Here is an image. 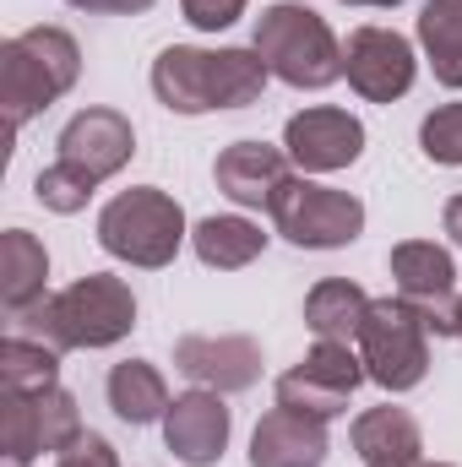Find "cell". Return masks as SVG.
<instances>
[{
    "instance_id": "obj_1",
    "label": "cell",
    "mask_w": 462,
    "mask_h": 467,
    "mask_svg": "<svg viewBox=\"0 0 462 467\" xmlns=\"http://www.w3.org/2000/svg\"><path fill=\"white\" fill-rule=\"evenodd\" d=\"M22 337H38L49 348H110L136 327V294L125 277L88 272L60 294H44L22 316H11Z\"/></svg>"
},
{
    "instance_id": "obj_2",
    "label": "cell",
    "mask_w": 462,
    "mask_h": 467,
    "mask_svg": "<svg viewBox=\"0 0 462 467\" xmlns=\"http://www.w3.org/2000/svg\"><path fill=\"white\" fill-rule=\"evenodd\" d=\"M267 60L256 49H191L174 44L152 60V93L174 115H207V109H245L267 88Z\"/></svg>"
},
{
    "instance_id": "obj_3",
    "label": "cell",
    "mask_w": 462,
    "mask_h": 467,
    "mask_svg": "<svg viewBox=\"0 0 462 467\" xmlns=\"http://www.w3.org/2000/svg\"><path fill=\"white\" fill-rule=\"evenodd\" d=\"M82 77V49L66 27H27L0 44V104L5 125L22 130L38 109H49L60 93H71Z\"/></svg>"
},
{
    "instance_id": "obj_4",
    "label": "cell",
    "mask_w": 462,
    "mask_h": 467,
    "mask_svg": "<svg viewBox=\"0 0 462 467\" xmlns=\"http://www.w3.org/2000/svg\"><path fill=\"white\" fill-rule=\"evenodd\" d=\"M267 71L289 88H332L343 77V44L332 38V27L310 11V5H267L256 22V44H250Z\"/></svg>"
},
{
    "instance_id": "obj_5",
    "label": "cell",
    "mask_w": 462,
    "mask_h": 467,
    "mask_svg": "<svg viewBox=\"0 0 462 467\" xmlns=\"http://www.w3.org/2000/svg\"><path fill=\"white\" fill-rule=\"evenodd\" d=\"M99 244L115 255V261H131V266H169L185 244V213L169 191L158 185H136V191H120L115 202L99 213Z\"/></svg>"
},
{
    "instance_id": "obj_6",
    "label": "cell",
    "mask_w": 462,
    "mask_h": 467,
    "mask_svg": "<svg viewBox=\"0 0 462 467\" xmlns=\"http://www.w3.org/2000/svg\"><path fill=\"white\" fill-rule=\"evenodd\" d=\"M364 375L386 391H414L430 369V327L408 299H370V316L359 327Z\"/></svg>"
},
{
    "instance_id": "obj_7",
    "label": "cell",
    "mask_w": 462,
    "mask_h": 467,
    "mask_svg": "<svg viewBox=\"0 0 462 467\" xmlns=\"http://www.w3.org/2000/svg\"><path fill=\"white\" fill-rule=\"evenodd\" d=\"M267 213H272L278 234L299 250H338V244H353L359 229H364V202L359 196L316 185L305 174H289V185L272 196Z\"/></svg>"
},
{
    "instance_id": "obj_8",
    "label": "cell",
    "mask_w": 462,
    "mask_h": 467,
    "mask_svg": "<svg viewBox=\"0 0 462 467\" xmlns=\"http://www.w3.org/2000/svg\"><path fill=\"white\" fill-rule=\"evenodd\" d=\"M359 380H364V358L348 343H321L316 337V348L305 353V364H294L278 380V408H294L305 419L332 424L338 413H348V397H353Z\"/></svg>"
},
{
    "instance_id": "obj_9",
    "label": "cell",
    "mask_w": 462,
    "mask_h": 467,
    "mask_svg": "<svg viewBox=\"0 0 462 467\" xmlns=\"http://www.w3.org/2000/svg\"><path fill=\"white\" fill-rule=\"evenodd\" d=\"M392 277H397V299H408L436 337H457V266L441 244L403 239L392 250Z\"/></svg>"
},
{
    "instance_id": "obj_10",
    "label": "cell",
    "mask_w": 462,
    "mask_h": 467,
    "mask_svg": "<svg viewBox=\"0 0 462 467\" xmlns=\"http://www.w3.org/2000/svg\"><path fill=\"white\" fill-rule=\"evenodd\" d=\"M414 44L392 27H353L343 44V77L348 88L370 104H392L414 88Z\"/></svg>"
},
{
    "instance_id": "obj_11",
    "label": "cell",
    "mask_w": 462,
    "mask_h": 467,
    "mask_svg": "<svg viewBox=\"0 0 462 467\" xmlns=\"http://www.w3.org/2000/svg\"><path fill=\"white\" fill-rule=\"evenodd\" d=\"M283 147H289V158H294L305 174H332V169L359 163V152H364V125L348 115V109H305V115L289 119Z\"/></svg>"
},
{
    "instance_id": "obj_12",
    "label": "cell",
    "mask_w": 462,
    "mask_h": 467,
    "mask_svg": "<svg viewBox=\"0 0 462 467\" xmlns=\"http://www.w3.org/2000/svg\"><path fill=\"white\" fill-rule=\"evenodd\" d=\"M163 446L180 457L185 467H213L229 446V408L224 391H185L169 402L163 413Z\"/></svg>"
},
{
    "instance_id": "obj_13",
    "label": "cell",
    "mask_w": 462,
    "mask_h": 467,
    "mask_svg": "<svg viewBox=\"0 0 462 467\" xmlns=\"http://www.w3.org/2000/svg\"><path fill=\"white\" fill-rule=\"evenodd\" d=\"M131 152H136V130L120 109H82L60 130V163L93 174L99 185L131 163Z\"/></svg>"
},
{
    "instance_id": "obj_14",
    "label": "cell",
    "mask_w": 462,
    "mask_h": 467,
    "mask_svg": "<svg viewBox=\"0 0 462 467\" xmlns=\"http://www.w3.org/2000/svg\"><path fill=\"white\" fill-rule=\"evenodd\" d=\"M174 369L202 391H250L261 380V348L256 337H180Z\"/></svg>"
},
{
    "instance_id": "obj_15",
    "label": "cell",
    "mask_w": 462,
    "mask_h": 467,
    "mask_svg": "<svg viewBox=\"0 0 462 467\" xmlns=\"http://www.w3.org/2000/svg\"><path fill=\"white\" fill-rule=\"evenodd\" d=\"M213 174H218V191L229 202L272 207V196L289 185V158H283V147H267V141H234L218 152Z\"/></svg>"
},
{
    "instance_id": "obj_16",
    "label": "cell",
    "mask_w": 462,
    "mask_h": 467,
    "mask_svg": "<svg viewBox=\"0 0 462 467\" xmlns=\"http://www.w3.org/2000/svg\"><path fill=\"white\" fill-rule=\"evenodd\" d=\"M327 462V424L294 408H272L250 435V467H321Z\"/></svg>"
},
{
    "instance_id": "obj_17",
    "label": "cell",
    "mask_w": 462,
    "mask_h": 467,
    "mask_svg": "<svg viewBox=\"0 0 462 467\" xmlns=\"http://www.w3.org/2000/svg\"><path fill=\"white\" fill-rule=\"evenodd\" d=\"M353 451L364 467H425V435L408 408H370L353 419Z\"/></svg>"
},
{
    "instance_id": "obj_18",
    "label": "cell",
    "mask_w": 462,
    "mask_h": 467,
    "mask_svg": "<svg viewBox=\"0 0 462 467\" xmlns=\"http://www.w3.org/2000/svg\"><path fill=\"white\" fill-rule=\"evenodd\" d=\"M44 277H49V250L27 229L0 234V305L11 316H22L27 305L44 299Z\"/></svg>"
},
{
    "instance_id": "obj_19",
    "label": "cell",
    "mask_w": 462,
    "mask_h": 467,
    "mask_svg": "<svg viewBox=\"0 0 462 467\" xmlns=\"http://www.w3.org/2000/svg\"><path fill=\"white\" fill-rule=\"evenodd\" d=\"M364 316H370V294H364L359 283H348V277H327V283H316V288L305 294V327H310L321 343H348V337H359Z\"/></svg>"
},
{
    "instance_id": "obj_20",
    "label": "cell",
    "mask_w": 462,
    "mask_h": 467,
    "mask_svg": "<svg viewBox=\"0 0 462 467\" xmlns=\"http://www.w3.org/2000/svg\"><path fill=\"white\" fill-rule=\"evenodd\" d=\"M110 408L125 424H152L169 413V386L147 358H125L110 369Z\"/></svg>"
},
{
    "instance_id": "obj_21",
    "label": "cell",
    "mask_w": 462,
    "mask_h": 467,
    "mask_svg": "<svg viewBox=\"0 0 462 467\" xmlns=\"http://www.w3.org/2000/svg\"><path fill=\"white\" fill-rule=\"evenodd\" d=\"M419 44L430 55L436 82L441 88H462V0H425Z\"/></svg>"
},
{
    "instance_id": "obj_22",
    "label": "cell",
    "mask_w": 462,
    "mask_h": 467,
    "mask_svg": "<svg viewBox=\"0 0 462 467\" xmlns=\"http://www.w3.org/2000/svg\"><path fill=\"white\" fill-rule=\"evenodd\" d=\"M202 266H218V272H239L250 266L261 250H267V234L256 229L250 218H202L196 234H191Z\"/></svg>"
},
{
    "instance_id": "obj_23",
    "label": "cell",
    "mask_w": 462,
    "mask_h": 467,
    "mask_svg": "<svg viewBox=\"0 0 462 467\" xmlns=\"http://www.w3.org/2000/svg\"><path fill=\"white\" fill-rule=\"evenodd\" d=\"M60 375V348L11 332L0 343V391H49Z\"/></svg>"
},
{
    "instance_id": "obj_24",
    "label": "cell",
    "mask_w": 462,
    "mask_h": 467,
    "mask_svg": "<svg viewBox=\"0 0 462 467\" xmlns=\"http://www.w3.org/2000/svg\"><path fill=\"white\" fill-rule=\"evenodd\" d=\"M38 451H44V435H38L33 391H0V457L33 462Z\"/></svg>"
},
{
    "instance_id": "obj_25",
    "label": "cell",
    "mask_w": 462,
    "mask_h": 467,
    "mask_svg": "<svg viewBox=\"0 0 462 467\" xmlns=\"http://www.w3.org/2000/svg\"><path fill=\"white\" fill-rule=\"evenodd\" d=\"M33 402H38V435H44V451L60 457L66 446L82 441V408H77L71 391L49 386V391H33Z\"/></svg>"
},
{
    "instance_id": "obj_26",
    "label": "cell",
    "mask_w": 462,
    "mask_h": 467,
    "mask_svg": "<svg viewBox=\"0 0 462 467\" xmlns=\"http://www.w3.org/2000/svg\"><path fill=\"white\" fill-rule=\"evenodd\" d=\"M93 191H99V180H93V174H82V169H71V163H49V169L33 180V196H38L49 213H60V218L82 213Z\"/></svg>"
},
{
    "instance_id": "obj_27",
    "label": "cell",
    "mask_w": 462,
    "mask_h": 467,
    "mask_svg": "<svg viewBox=\"0 0 462 467\" xmlns=\"http://www.w3.org/2000/svg\"><path fill=\"white\" fill-rule=\"evenodd\" d=\"M419 147H425L430 163L462 169V104H441L436 115H425V125H419Z\"/></svg>"
},
{
    "instance_id": "obj_28",
    "label": "cell",
    "mask_w": 462,
    "mask_h": 467,
    "mask_svg": "<svg viewBox=\"0 0 462 467\" xmlns=\"http://www.w3.org/2000/svg\"><path fill=\"white\" fill-rule=\"evenodd\" d=\"M180 11H185V22H191V27H202V33H218V27L239 22L245 0H180Z\"/></svg>"
},
{
    "instance_id": "obj_29",
    "label": "cell",
    "mask_w": 462,
    "mask_h": 467,
    "mask_svg": "<svg viewBox=\"0 0 462 467\" xmlns=\"http://www.w3.org/2000/svg\"><path fill=\"white\" fill-rule=\"evenodd\" d=\"M55 467H120V457H115V446H110L104 435H82L77 446L60 451V462Z\"/></svg>"
},
{
    "instance_id": "obj_30",
    "label": "cell",
    "mask_w": 462,
    "mask_h": 467,
    "mask_svg": "<svg viewBox=\"0 0 462 467\" xmlns=\"http://www.w3.org/2000/svg\"><path fill=\"white\" fill-rule=\"evenodd\" d=\"M66 5H77V11H120V16H131V11H147L152 0H66Z\"/></svg>"
},
{
    "instance_id": "obj_31",
    "label": "cell",
    "mask_w": 462,
    "mask_h": 467,
    "mask_svg": "<svg viewBox=\"0 0 462 467\" xmlns=\"http://www.w3.org/2000/svg\"><path fill=\"white\" fill-rule=\"evenodd\" d=\"M446 234L462 244V196H452V202H446Z\"/></svg>"
},
{
    "instance_id": "obj_32",
    "label": "cell",
    "mask_w": 462,
    "mask_h": 467,
    "mask_svg": "<svg viewBox=\"0 0 462 467\" xmlns=\"http://www.w3.org/2000/svg\"><path fill=\"white\" fill-rule=\"evenodd\" d=\"M343 5H403V0H343Z\"/></svg>"
},
{
    "instance_id": "obj_33",
    "label": "cell",
    "mask_w": 462,
    "mask_h": 467,
    "mask_svg": "<svg viewBox=\"0 0 462 467\" xmlns=\"http://www.w3.org/2000/svg\"><path fill=\"white\" fill-rule=\"evenodd\" d=\"M457 337H462V299H457Z\"/></svg>"
},
{
    "instance_id": "obj_34",
    "label": "cell",
    "mask_w": 462,
    "mask_h": 467,
    "mask_svg": "<svg viewBox=\"0 0 462 467\" xmlns=\"http://www.w3.org/2000/svg\"><path fill=\"white\" fill-rule=\"evenodd\" d=\"M5 467H27V462H16V457H5Z\"/></svg>"
},
{
    "instance_id": "obj_35",
    "label": "cell",
    "mask_w": 462,
    "mask_h": 467,
    "mask_svg": "<svg viewBox=\"0 0 462 467\" xmlns=\"http://www.w3.org/2000/svg\"><path fill=\"white\" fill-rule=\"evenodd\" d=\"M430 467H452V462H430Z\"/></svg>"
}]
</instances>
